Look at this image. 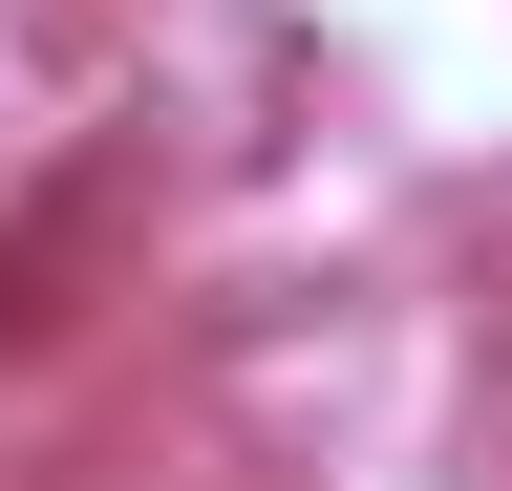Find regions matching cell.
Wrapping results in <instances>:
<instances>
[{
	"label": "cell",
	"mask_w": 512,
	"mask_h": 491,
	"mask_svg": "<svg viewBox=\"0 0 512 491\" xmlns=\"http://www.w3.org/2000/svg\"><path fill=\"white\" fill-rule=\"evenodd\" d=\"M43 278H64V214H43V235H0V342H43Z\"/></svg>",
	"instance_id": "cell-1"
}]
</instances>
